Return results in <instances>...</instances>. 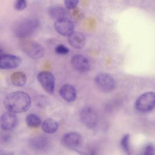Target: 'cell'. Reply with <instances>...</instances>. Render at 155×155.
<instances>
[{"label": "cell", "mask_w": 155, "mask_h": 155, "mask_svg": "<svg viewBox=\"0 0 155 155\" xmlns=\"http://www.w3.org/2000/svg\"><path fill=\"white\" fill-rule=\"evenodd\" d=\"M4 105L9 112L22 113L26 111L30 108L31 99L27 93L21 91H15L9 93L5 97Z\"/></svg>", "instance_id": "obj_1"}, {"label": "cell", "mask_w": 155, "mask_h": 155, "mask_svg": "<svg viewBox=\"0 0 155 155\" xmlns=\"http://www.w3.org/2000/svg\"><path fill=\"white\" fill-rule=\"evenodd\" d=\"M39 25V21L36 19H24L16 25L14 30L15 33L17 37L19 38L28 36L38 28Z\"/></svg>", "instance_id": "obj_2"}, {"label": "cell", "mask_w": 155, "mask_h": 155, "mask_svg": "<svg viewBox=\"0 0 155 155\" xmlns=\"http://www.w3.org/2000/svg\"><path fill=\"white\" fill-rule=\"evenodd\" d=\"M135 107L138 111L141 112L152 110L155 107V93L148 92L140 95L136 101Z\"/></svg>", "instance_id": "obj_3"}, {"label": "cell", "mask_w": 155, "mask_h": 155, "mask_svg": "<svg viewBox=\"0 0 155 155\" xmlns=\"http://www.w3.org/2000/svg\"><path fill=\"white\" fill-rule=\"evenodd\" d=\"M96 86L101 91L108 93L112 91L115 86L114 78L110 74L101 73L97 75L95 78Z\"/></svg>", "instance_id": "obj_4"}, {"label": "cell", "mask_w": 155, "mask_h": 155, "mask_svg": "<svg viewBox=\"0 0 155 155\" xmlns=\"http://www.w3.org/2000/svg\"><path fill=\"white\" fill-rule=\"evenodd\" d=\"M22 51L28 56L33 59H38L42 57L45 54L43 47L39 43L28 41L22 45Z\"/></svg>", "instance_id": "obj_5"}, {"label": "cell", "mask_w": 155, "mask_h": 155, "mask_svg": "<svg viewBox=\"0 0 155 155\" xmlns=\"http://www.w3.org/2000/svg\"><path fill=\"white\" fill-rule=\"evenodd\" d=\"M80 117L82 122L88 128H93L97 124V114L95 110L91 107L83 108L80 112Z\"/></svg>", "instance_id": "obj_6"}, {"label": "cell", "mask_w": 155, "mask_h": 155, "mask_svg": "<svg viewBox=\"0 0 155 155\" xmlns=\"http://www.w3.org/2000/svg\"><path fill=\"white\" fill-rule=\"evenodd\" d=\"M37 79L45 91L52 94L54 91L55 79L53 74L49 71L40 72L37 76Z\"/></svg>", "instance_id": "obj_7"}, {"label": "cell", "mask_w": 155, "mask_h": 155, "mask_svg": "<svg viewBox=\"0 0 155 155\" xmlns=\"http://www.w3.org/2000/svg\"><path fill=\"white\" fill-rule=\"evenodd\" d=\"M54 26L57 32L63 36L68 37L74 31V23L65 17L56 19Z\"/></svg>", "instance_id": "obj_8"}, {"label": "cell", "mask_w": 155, "mask_h": 155, "mask_svg": "<svg viewBox=\"0 0 155 155\" xmlns=\"http://www.w3.org/2000/svg\"><path fill=\"white\" fill-rule=\"evenodd\" d=\"M22 61V59L18 56L3 54L0 56V68L3 69H14L19 66Z\"/></svg>", "instance_id": "obj_9"}, {"label": "cell", "mask_w": 155, "mask_h": 155, "mask_svg": "<svg viewBox=\"0 0 155 155\" xmlns=\"http://www.w3.org/2000/svg\"><path fill=\"white\" fill-rule=\"evenodd\" d=\"M82 141L81 135L76 132H70L65 134L61 139V143L65 147L74 149L81 145Z\"/></svg>", "instance_id": "obj_10"}, {"label": "cell", "mask_w": 155, "mask_h": 155, "mask_svg": "<svg viewBox=\"0 0 155 155\" xmlns=\"http://www.w3.org/2000/svg\"><path fill=\"white\" fill-rule=\"evenodd\" d=\"M71 64L76 70L80 72H85L89 71L90 64L88 59L84 56L76 54L71 59Z\"/></svg>", "instance_id": "obj_11"}, {"label": "cell", "mask_w": 155, "mask_h": 155, "mask_svg": "<svg viewBox=\"0 0 155 155\" xmlns=\"http://www.w3.org/2000/svg\"><path fill=\"white\" fill-rule=\"evenodd\" d=\"M17 122L16 115L10 112L4 113L0 117V126L3 130H7L14 128Z\"/></svg>", "instance_id": "obj_12"}, {"label": "cell", "mask_w": 155, "mask_h": 155, "mask_svg": "<svg viewBox=\"0 0 155 155\" xmlns=\"http://www.w3.org/2000/svg\"><path fill=\"white\" fill-rule=\"evenodd\" d=\"M60 95L64 100L68 102L74 101L76 99L77 93L74 87L72 85L66 84L59 90Z\"/></svg>", "instance_id": "obj_13"}, {"label": "cell", "mask_w": 155, "mask_h": 155, "mask_svg": "<svg viewBox=\"0 0 155 155\" xmlns=\"http://www.w3.org/2000/svg\"><path fill=\"white\" fill-rule=\"evenodd\" d=\"M68 37L69 43L73 48L77 49H81L84 46L85 38L82 33L74 31Z\"/></svg>", "instance_id": "obj_14"}, {"label": "cell", "mask_w": 155, "mask_h": 155, "mask_svg": "<svg viewBox=\"0 0 155 155\" xmlns=\"http://www.w3.org/2000/svg\"><path fill=\"white\" fill-rule=\"evenodd\" d=\"M41 127L45 133L52 134L57 131L58 127V124L54 119L48 118L43 121Z\"/></svg>", "instance_id": "obj_15"}, {"label": "cell", "mask_w": 155, "mask_h": 155, "mask_svg": "<svg viewBox=\"0 0 155 155\" xmlns=\"http://www.w3.org/2000/svg\"><path fill=\"white\" fill-rule=\"evenodd\" d=\"M10 79L12 83L14 85L20 87L23 86L25 84L27 81V77L23 72L17 71L12 74Z\"/></svg>", "instance_id": "obj_16"}, {"label": "cell", "mask_w": 155, "mask_h": 155, "mask_svg": "<svg viewBox=\"0 0 155 155\" xmlns=\"http://www.w3.org/2000/svg\"><path fill=\"white\" fill-rule=\"evenodd\" d=\"M48 14L52 18L57 19L64 17L66 11L63 7L55 5L51 6L48 10Z\"/></svg>", "instance_id": "obj_17"}, {"label": "cell", "mask_w": 155, "mask_h": 155, "mask_svg": "<svg viewBox=\"0 0 155 155\" xmlns=\"http://www.w3.org/2000/svg\"><path fill=\"white\" fill-rule=\"evenodd\" d=\"M30 143L32 148L36 150H41L46 146L47 140L43 137L39 136L32 139Z\"/></svg>", "instance_id": "obj_18"}, {"label": "cell", "mask_w": 155, "mask_h": 155, "mask_svg": "<svg viewBox=\"0 0 155 155\" xmlns=\"http://www.w3.org/2000/svg\"><path fill=\"white\" fill-rule=\"evenodd\" d=\"M25 121L27 125L31 128H37L41 124V121L40 117L34 114H30L27 115L25 119Z\"/></svg>", "instance_id": "obj_19"}, {"label": "cell", "mask_w": 155, "mask_h": 155, "mask_svg": "<svg viewBox=\"0 0 155 155\" xmlns=\"http://www.w3.org/2000/svg\"><path fill=\"white\" fill-rule=\"evenodd\" d=\"M130 135L129 134L124 135L122 137L120 142L121 145L123 150L128 154H130V151L129 146Z\"/></svg>", "instance_id": "obj_20"}, {"label": "cell", "mask_w": 155, "mask_h": 155, "mask_svg": "<svg viewBox=\"0 0 155 155\" xmlns=\"http://www.w3.org/2000/svg\"><path fill=\"white\" fill-rule=\"evenodd\" d=\"M27 6L26 0H16L14 5L15 9L18 11L25 9Z\"/></svg>", "instance_id": "obj_21"}, {"label": "cell", "mask_w": 155, "mask_h": 155, "mask_svg": "<svg viewBox=\"0 0 155 155\" xmlns=\"http://www.w3.org/2000/svg\"><path fill=\"white\" fill-rule=\"evenodd\" d=\"M66 7L68 9H72L75 8L78 5L79 0H64Z\"/></svg>", "instance_id": "obj_22"}, {"label": "cell", "mask_w": 155, "mask_h": 155, "mask_svg": "<svg viewBox=\"0 0 155 155\" xmlns=\"http://www.w3.org/2000/svg\"><path fill=\"white\" fill-rule=\"evenodd\" d=\"M55 51L56 53L60 54H66L69 52L68 48L62 44L58 45L55 48Z\"/></svg>", "instance_id": "obj_23"}, {"label": "cell", "mask_w": 155, "mask_h": 155, "mask_svg": "<svg viewBox=\"0 0 155 155\" xmlns=\"http://www.w3.org/2000/svg\"><path fill=\"white\" fill-rule=\"evenodd\" d=\"M143 153L145 155H153L155 154V147L152 144H149L144 148Z\"/></svg>", "instance_id": "obj_24"}, {"label": "cell", "mask_w": 155, "mask_h": 155, "mask_svg": "<svg viewBox=\"0 0 155 155\" xmlns=\"http://www.w3.org/2000/svg\"><path fill=\"white\" fill-rule=\"evenodd\" d=\"M13 154H14V152L12 151L5 150L1 149L0 150V155H10Z\"/></svg>", "instance_id": "obj_25"}]
</instances>
